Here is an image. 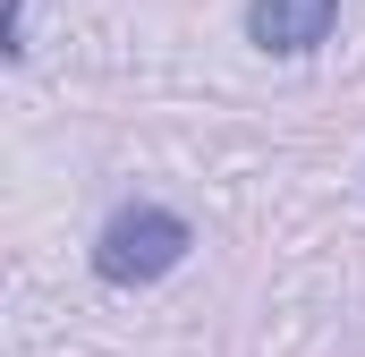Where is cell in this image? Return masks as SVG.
I'll return each mask as SVG.
<instances>
[{
	"mask_svg": "<svg viewBox=\"0 0 365 357\" xmlns=\"http://www.w3.org/2000/svg\"><path fill=\"white\" fill-rule=\"evenodd\" d=\"M187 247H195L187 213L136 196V204H119V213L93 230V281H102V289H153V281H170V272L187 264Z\"/></svg>",
	"mask_w": 365,
	"mask_h": 357,
	"instance_id": "cell-1",
	"label": "cell"
},
{
	"mask_svg": "<svg viewBox=\"0 0 365 357\" xmlns=\"http://www.w3.org/2000/svg\"><path fill=\"white\" fill-rule=\"evenodd\" d=\"M26 9H34V0H9V9H0V51H9V60H26Z\"/></svg>",
	"mask_w": 365,
	"mask_h": 357,
	"instance_id": "cell-3",
	"label": "cell"
},
{
	"mask_svg": "<svg viewBox=\"0 0 365 357\" xmlns=\"http://www.w3.org/2000/svg\"><path fill=\"white\" fill-rule=\"evenodd\" d=\"M331 26H340V0H247V43L255 51H280V60L323 51Z\"/></svg>",
	"mask_w": 365,
	"mask_h": 357,
	"instance_id": "cell-2",
	"label": "cell"
}]
</instances>
